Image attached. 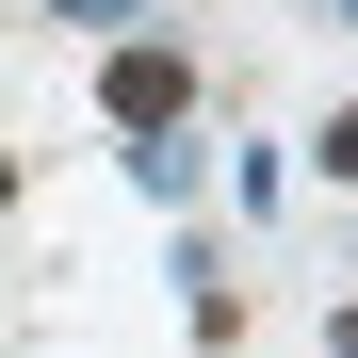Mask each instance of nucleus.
Segmentation results:
<instances>
[{"label":"nucleus","instance_id":"5","mask_svg":"<svg viewBox=\"0 0 358 358\" xmlns=\"http://www.w3.org/2000/svg\"><path fill=\"white\" fill-rule=\"evenodd\" d=\"M342 17H358V0H342Z\"/></svg>","mask_w":358,"mask_h":358},{"label":"nucleus","instance_id":"2","mask_svg":"<svg viewBox=\"0 0 358 358\" xmlns=\"http://www.w3.org/2000/svg\"><path fill=\"white\" fill-rule=\"evenodd\" d=\"M326 179H358V114H326Z\"/></svg>","mask_w":358,"mask_h":358},{"label":"nucleus","instance_id":"3","mask_svg":"<svg viewBox=\"0 0 358 358\" xmlns=\"http://www.w3.org/2000/svg\"><path fill=\"white\" fill-rule=\"evenodd\" d=\"M326 358H358V310H342V326H326Z\"/></svg>","mask_w":358,"mask_h":358},{"label":"nucleus","instance_id":"4","mask_svg":"<svg viewBox=\"0 0 358 358\" xmlns=\"http://www.w3.org/2000/svg\"><path fill=\"white\" fill-rule=\"evenodd\" d=\"M82 17H147V0H82Z\"/></svg>","mask_w":358,"mask_h":358},{"label":"nucleus","instance_id":"1","mask_svg":"<svg viewBox=\"0 0 358 358\" xmlns=\"http://www.w3.org/2000/svg\"><path fill=\"white\" fill-rule=\"evenodd\" d=\"M98 98H114V131H179V114H196V66H179V49H114V66H98Z\"/></svg>","mask_w":358,"mask_h":358}]
</instances>
